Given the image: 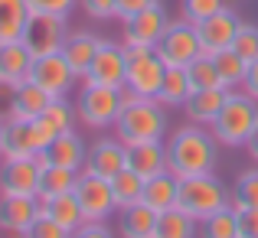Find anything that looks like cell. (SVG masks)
I'll use <instances>...</instances> for the list:
<instances>
[{
    "mask_svg": "<svg viewBox=\"0 0 258 238\" xmlns=\"http://www.w3.org/2000/svg\"><path fill=\"white\" fill-rule=\"evenodd\" d=\"M193 82H189V72L183 65H167V75H164V85L157 92V101L164 108H183L186 98L193 95Z\"/></svg>",
    "mask_w": 258,
    "mask_h": 238,
    "instance_id": "83f0119b",
    "label": "cell"
},
{
    "mask_svg": "<svg viewBox=\"0 0 258 238\" xmlns=\"http://www.w3.org/2000/svg\"><path fill=\"white\" fill-rule=\"evenodd\" d=\"M176 199H180V176H173L170 170L160 173V176H151V180L144 183V199L141 202H147L157 215L167 212V209H173Z\"/></svg>",
    "mask_w": 258,
    "mask_h": 238,
    "instance_id": "d4e9b609",
    "label": "cell"
},
{
    "mask_svg": "<svg viewBox=\"0 0 258 238\" xmlns=\"http://www.w3.org/2000/svg\"><path fill=\"white\" fill-rule=\"evenodd\" d=\"M176 206L183 212H189L196 222H203L209 215H216L219 209L232 206V196H229L226 183H219L213 173H203V176L180 180V199H176Z\"/></svg>",
    "mask_w": 258,
    "mask_h": 238,
    "instance_id": "277c9868",
    "label": "cell"
},
{
    "mask_svg": "<svg viewBox=\"0 0 258 238\" xmlns=\"http://www.w3.org/2000/svg\"><path fill=\"white\" fill-rule=\"evenodd\" d=\"M98 46H101V39L95 36V33H69V39H66V46H62V56H66V62L72 65V72H76L79 78L88 75L95 56H98Z\"/></svg>",
    "mask_w": 258,
    "mask_h": 238,
    "instance_id": "cb8c5ba5",
    "label": "cell"
},
{
    "mask_svg": "<svg viewBox=\"0 0 258 238\" xmlns=\"http://www.w3.org/2000/svg\"><path fill=\"white\" fill-rule=\"evenodd\" d=\"M49 105H52V95L46 92V88H39L33 78H26L23 85L13 88L7 118H13V121H36V118H43V111Z\"/></svg>",
    "mask_w": 258,
    "mask_h": 238,
    "instance_id": "ac0fdd59",
    "label": "cell"
},
{
    "mask_svg": "<svg viewBox=\"0 0 258 238\" xmlns=\"http://www.w3.org/2000/svg\"><path fill=\"white\" fill-rule=\"evenodd\" d=\"M30 78L36 82L39 88H46L52 98H66V95L76 88V82H79V75L72 72V65L66 62L62 52H52V56H39L36 62H33Z\"/></svg>",
    "mask_w": 258,
    "mask_h": 238,
    "instance_id": "5bb4252c",
    "label": "cell"
},
{
    "mask_svg": "<svg viewBox=\"0 0 258 238\" xmlns=\"http://www.w3.org/2000/svg\"><path fill=\"white\" fill-rule=\"evenodd\" d=\"M154 4H160V0H118L114 10H118V20H131V17H138L141 10H147V7H154Z\"/></svg>",
    "mask_w": 258,
    "mask_h": 238,
    "instance_id": "7bdbcfd3",
    "label": "cell"
},
{
    "mask_svg": "<svg viewBox=\"0 0 258 238\" xmlns=\"http://www.w3.org/2000/svg\"><path fill=\"white\" fill-rule=\"evenodd\" d=\"M127 167H131L134 173H141L144 180L167 173V170H170V160H167V144H164V140L127 144Z\"/></svg>",
    "mask_w": 258,
    "mask_h": 238,
    "instance_id": "44dd1931",
    "label": "cell"
},
{
    "mask_svg": "<svg viewBox=\"0 0 258 238\" xmlns=\"http://www.w3.org/2000/svg\"><path fill=\"white\" fill-rule=\"evenodd\" d=\"M258 121V101L248 92H229V101L222 105L219 118L213 124V134L222 147H245L248 134L255 131Z\"/></svg>",
    "mask_w": 258,
    "mask_h": 238,
    "instance_id": "7a4b0ae2",
    "label": "cell"
},
{
    "mask_svg": "<svg viewBox=\"0 0 258 238\" xmlns=\"http://www.w3.org/2000/svg\"><path fill=\"white\" fill-rule=\"evenodd\" d=\"M114 134H118L124 144H144V140H164L167 134V111L157 98H141L134 101L131 108H124L114 124Z\"/></svg>",
    "mask_w": 258,
    "mask_h": 238,
    "instance_id": "3957f363",
    "label": "cell"
},
{
    "mask_svg": "<svg viewBox=\"0 0 258 238\" xmlns=\"http://www.w3.org/2000/svg\"><path fill=\"white\" fill-rule=\"evenodd\" d=\"M82 82H95V85H108V88H121L127 82V52L124 43H111V39H101L98 56H95L92 69Z\"/></svg>",
    "mask_w": 258,
    "mask_h": 238,
    "instance_id": "7c38bea8",
    "label": "cell"
},
{
    "mask_svg": "<svg viewBox=\"0 0 258 238\" xmlns=\"http://www.w3.org/2000/svg\"><path fill=\"white\" fill-rule=\"evenodd\" d=\"M43 153H46V160L56 163V167H69V170H79V173H82L88 147H85V140L79 137L76 131H66V134H56L52 144L46 147Z\"/></svg>",
    "mask_w": 258,
    "mask_h": 238,
    "instance_id": "7402d4cb",
    "label": "cell"
},
{
    "mask_svg": "<svg viewBox=\"0 0 258 238\" xmlns=\"http://www.w3.org/2000/svg\"><path fill=\"white\" fill-rule=\"evenodd\" d=\"M242 92H248L258 101V59L248 62V75H245V82H242Z\"/></svg>",
    "mask_w": 258,
    "mask_h": 238,
    "instance_id": "f6af8a7d",
    "label": "cell"
},
{
    "mask_svg": "<svg viewBox=\"0 0 258 238\" xmlns=\"http://www.w3.org/2000/svg\"><path fill=\"white\" fill-rule=\"evenodd\" d=\"M157 232V212L147 202H134L118 209V235L121 238H154Z\"/></svg>",
    "mask_w": 258,
    "mask_h": 238,
    "instance_id": "603a6c76",
    "label": "cell"
},
{
    "mask_svg": "<svg viewBox=\"0 0 258 238\" xmlns=\"http://www.w3.org/2000/svg\"><path fill=\"white\" fill-rule=\"evenodd\" d=\"M232 49L239 52L245 62H255V59H258V26L242 23L239 33H235V39H232Z\"/></svg>",
    "mask_w": 258,
    "mask_h": 238,
    "instance_id": "74e56055",
    "label": "cell"
},
{
    "mask_svg": "<svg viewBox=\"0 0 258 238\" xmlns=\"http://www.w3.org/2000/svg\"><path fill=\"white\" fill-rule=\"evenodd\" d=\"M72 238H114V232L105 225V222H85L82 228H76Z\"/></svg>",
    "mask_w": 258,
    "mask_h": 238,
    "instance_id": "ee69618b",
    "label": "cell"
},
{
    "mask_svg": "<svg viewBox=\"0 0 258 238\" xmlns=\"http://www.w3.org/2000/svg\"><path fill=\"white\" fill-rule=\"evenodd\" d=\"M39 202H43V199H39ZM43 215H49L52 222H59L66 232H76V228L85 225V215H82V206H79L76 193L56 196V199H46L43 202Z\"/></svg>",
    "mask_w": 258,
    "mask_h": 238,
    "instance_id": "f1b7e54d",
    "label": "cell"
},
{
    "mask_svg": "<svg viewBox=\"0 0 258 238\" xmlns=\"http://www.w3.org/2000/svg\"><path fill=\"white\" fill-rule=\"evenodd\" d=\"M33 62H36V56L23 46V39L20 43H4L0 46V88L13 92L17 85H23L33 72Z\"/></svg>",
    "mask_w": 258,
    "mask_h": 238,
    "instance_id": "d6986e66",
    "label": "cell"
},
{
    "mask_svg": "<svg viewBox=\"0 0 258 238\" xmlns=\"http://www.w3.org/2000/svg\"><path fill=\"white\" fill-rule=\"evenodd\" d=\"M39 173H43V163L36 157L4 160V170H0V196H36L39 193Z\"/></svg>",
    "mask_w": 258,
    "mask_h": 238,
    "instance_id": "2e32d148",
    "label": "cell"
},
{
    "mask_svg": "<svg viewBox=\"0 0 258 238\" xmlns=\"http://www.w3.org/2000/svg\"><path fill=\"white\" fill-rule=\"evenodd\" d=\"M66 39H69L66 20L46 17V13H33L30 23H26V33H23V46L36 59L39 56H52V52H62Z\"/></svg>",
    "mask_w": 258,
    "mask_h": 238,
    "instance_id": "30bf717a",
    "label": "cell"
},
{
    "mask_svg": "<svg viewBox=\"0 0 258 238\" xmlns=\"http://www.w3.org/2000/svg\"><path fill=\"white\" fill-rule=\"evenodd\" d=\"M76 4L79 0H26L30 13H46V17H59V20H69Z\"/></svg>",
    "mask_w": 258,
    "mask_h": 238,
    "instance_id": "f35d334b",
    "label": "cell"
},
{
    "mask_svg": "<svg viewBox=\"0 0 258 238\" xmlns=\"http://www.w3.org/2000/svg\"><path fill=\"white\" fill-rule=\"evenodd\" d=\"M229 92H232V88H196L186 98L183 111H186V118L193 121V124L213 127L216 118H219V111H222V105L229 101Z\"/></svg>",
    "mask_w": 258,
    "mask_h": 238,
    "instance_id": "ffe728a7",
    "label": "cell"
},
{
    "mask_svg": "<svg viewBox=\"0 0 258 238\" xmlns=\"http://www.w3.org/2000/svg\"><path fill=\"white\" fill-rule=\"evenodd\" d=\"M222 7H226V0H180L183 20H189V23H203L213 13H219Z\"/></svg>",
    "mask_w": 258,
    "mask_h": 238,
    "instance_id": "8d00e7d4",
    "label": "cell"
},
{
    "mask_svg": "<svg viewBox=\"0 0 258 238\" xmlns=\"http://www.w3.org/2000/svg\"><path fill=\"white\" fill-rule=\"evenodd\" d=\"M186 72H189L193 88H226L219 69H216V56H196L193 62L186 65Z\"/></svg>",
    "mask_w": 258,
    "mask_h": 238,
    "instance_id": "e575fe53",
    "label": "cell"
},
{
    "mask_svg": "<svg viewBox=\"0 0 258 238\" xmlns=\"http://www.w3.org/2000/svg\"><path fill=\"white\" fill-rule=\"evenodd\" d=\"M154 238H200V222L189 212H183L180 206L167 209L157 215V232Z\"/></svg>",
    "mask_w": 258,
    "mask_h": 238,
    "instance_id": "f546056e",
    "label": "cell"
},
{
    "mask_svg": "<svg viewBox=\"0 0 258 238\" xmlns=\"http://www.w3.org/2000/svg\"><path fill=\"white\" fill-rule=\"evenodd\" d=\"M127 170V144L114 134V137H98L92 147H88V157L82 173L101 176V180H114V176Z\"/></svg>",
    "mask_w": 258,
    "mask_h": 238,
    "instance_id": "4fadbf2b",
    "label": "cell"
},
{
    "mask_svg": "<svg viewBox=\"0 0 258 238\" xmlns=\"http://www.w3.org/2000/svg\"><path fill=\"white\" fill-rule=\"evenodd\" d=\"M4 127H7V121H0V157H4Z\"/></svg>",
    "mask_w": 258,
    "mask_h": 238,
    "instance_id": "7dc6e473",
    "label": "cell"
},
{
    "mask_svg": "<svg viewBox=\"0 0 258 238\" xmlns=\"http://www.w3.org/2000/svg\"><path fill=\"white\" fill-rule=\"evenodd\" d=\"M111 183V193H114V206L118 209H127V206H134V202H141L144 199V176L141 173H134L131 167L127 170H121L114 180H108Z\"/></svg>",
    "mask_w": 258,
    "mask_h": 238,
    "instance_id": "4dcf8cb0",
    "label": "cell"
},
{
    "mask_svg": "<svg viewBox=\"0 0 258 238\" xmlns=\"http://www.w3.org/2000/svg\"><path fill=\"white\" fill-rule=\"evenodd\" d=\"M157 56L164 59L167 65H183V69H186L196 56H203L196 23H189V20H170L164 39L157 43Z\"/></svg>",
    "mask_w": 258,
    "mask_h": 238,
    "instance_id": "9c48e42d",
    "label": "cell"
},
{
    "mask_svg": "<svg viewBox=\"0 0 258 238\" xmlns=\"http://www.w3.org/2000/svg\"><path fill=\"white\" fill-rule=\"evenodd\" d=\"M79 4L92 20H118V10H114L118 0H79Z\"/></svg>",
    "mask_w": 258,
    "mask_h": 238,
    "instance_id": "60d3db41",
    "label": "cell"
},
{
    "mask_svg": "<svg viewBox=\"0 0 258 238\" xmlns=\"http://www.w3.org/2000/svg\"><path fill=\"white\" fill-rule=\"evenodd\" d=\"M124 52H127V85L141 98H157L167 75V62L157 56V49H144V46H124Z\"/></svg>",
    "mask_w": 258,
    "mask_h": 238,
    "instance_id": "52a82bcc",
    "label": "cell"
},
{
    "mask_svg": "<svg viewBox=\"0 0 258 238\" xmlns=\"http://www.w3.org/2000/svg\"><path fill=\"white\" fill-rule=\"evenodd\" d=\"M23 238H72V232H66V228L59 225V222H52L49 215H39Z\"/></svg>",
    "mask_w": 258,
    "mask_h": 238,
    "instance_id": "ab89813d",
    "label": "cell"
},
{
    "mask_svg": "<svg viewBox=\"0 0 258 238\" xmlns=\"http://www.w3.org/2000/svg\"><path fill=\"white\" fill-rule=\"evenodd\" d=\"M200 238H242L239 235V215L235 209H219L216 215L200 222Z\"/></svg>",
    "mask_w": 258,
    "mask_h": 238,
    "instance_id": "1f68e13d",
    "label": "cell"
},
{
    "mask_svg": "<svg viewBox=\"0 0 258 238\" xmlns=\"http://www.w3.org/2000/svg\"><path fill=\"white\" fill-rule=\"evenodd\" d=\"M56 134L43 121H13L7 118L4 127V160H20V157H39L52 144Z\"/></svg>",
    "mask_w": 258,
    "mask_h": 238,
    "instance_id": "8992f818",
    "label": "cell"
},
{
    "mask_svg": "<svg viewBox=\"0 0 258 238\" xmlns=\"http://www.w3.org/2000/svg\"><path fill=\"white\" fill-rule=\"evenodd\" d=\"M245 150H248V157H252L258 163V121H255V131L248 134V144H245Z\"/></svg>",
    "mask_w": 258,
    "mask_h": 238,
    "instance_id": "bcb514c9",
    "label": "cell"
},
{
    "mask_svg": "<svg viewBox=\"0 0 258 238\" xmlns=\"http://www.w3.org/2000/svg\"><path fill=\"white\" fill-rule=\"evenodd\" d=\"M232 206H235V209H239V206H252V209H258V170H245V173H239Z\"/></svg>",
    "mask_w": 258,
    "mask_h": 238,
    "instance_id": "d590c367",
    "label": "cell"
},
{
    "mask_svg": "<svg viewBox=\"0 0 258 238\" xmlns=\"http://www.w3.org/2000/svg\"><path fill=\"white\" fill-rule=\"evenodd\" d=\"M216 69H219L222 85L226 88H242V82H245V75H248V62L232 49V46L222 49V52H216Z\"/></svg>",
    "mask_w": 258,
    "mask_h": 238,
    "instance_id": "d6a6232c",
    "label": "cell"
},
{
    "mask_svg": "<svg viewBox=\"0 0 258 238\" xmlns=\"http://www.w3.org/2000/svg\"><path fill=\"white\" fill-rule=\"evenodd\" d=\"M79 170H69V167H56V163H46L43 173H39V199H56V196H69L76 193V183H79Z\"/></svg>",
    "mask_w": 258,
    "mask_h": 238,
    "instance_id": "484cf974",
    "label": "cell"
},
{
    "mask_svg": "<svg viewBox=\"0 0 258 238\" xmlns=\"http://www.w3.org/2000/svg\"><path fill=\"white\" fill-rule=\"evenodd\" d=\"M76 199L82 206L85 222H105L111 212H118L114 206V193H111V183L101 180V176L82 173L76 183Z\"/></svg>",
    "mask_w": 258,
    "mask_h": 238,
    "instance_id": "8fae6325",
    "label": "cell"
},
{
    "mask_svg": "<svg viewBox=\"0 0 258 238\" xmlns=\"http://www.w3.org/2000/svg\"><path fill=\"white\" fill-rule=\"evenodd\" d=\"M43 215L36 196H0V228L10 235H26L30 225Z\"/></svg>",
    "mask_w": 258,
    "mask_h": 238,
    "instance_id": "e0dca14e",
    "label": "cell"
},
{
    "mask_svg": "<svg viewBox=\"0 0 258 238\" xmlns=\"http://www.w3.org/2000/svg\"><path fill=\"white\" fill-rule=\"evenodd\" d=\"M30 7L26 0H0V46L4 43H20L30 23Z\"/></svg>",
    "mask_w": 258,
    "mask_h": 238,
    "instance_id": "4316f807",
    "label": "cell"
},
{
    "mask_svg": "<svg viewBox=\"0 0 258 238\" xmlns=\"http://www.w3.org/2000/svg\"><path fill=\"white\" fill-rule=\"evenodd\" d=\"M239 26H242V20H239V13H235L232 7H222V10L213 13L209 20L196 23L203 56H216V52L229 49V46H232V39H235V33H239Z\"/></svg>",
    "mask_w": 258,
    "mask_h": 238,
    "instance_id": "9a60e30c",
    "label": "cell"
},
{
    "mask_svg": "<svg viewBox=\"0 0 258 238\" xmlns=\"http://www.w3.org/2000/svg\"><path fill=\"white\" fill-rule=\"evenodd\" d=\"M170 17H167L164 4H154L147 10H141L138 17L121 20V43L124 46H144V49H157V43L164 39Z\"/></svg>",
    "mask_w": 258,
    "mask_h": 238,
    "instance_id": "ba28073f",
    "label": "cell"
},
{
    "mask_svg": "<svg viewBox=\"0 0 258 238\" xmlns=\"http://www.w3.org/2000/svg\"><path fill=\"white\" fill-rule=\"evenodd\" d=\"M76 108H79L82 124L95 127V131H108V127H114L118 118H121V111H124L118 88L95 85V82H82V92H79Z\"/></svg>",
    "mask_w": 258,
    "mask_h": 238,
    "instance_id": "5b68a950",
    "label": "cell"
},
{
    "mask_svg": "<svg viewBox=\"0 0 258 238\" xmlns=\"http://www.w3.org/2000/svg\"><path fill=\"white\" fill-rule=\"evenodd\" d=\"M219 140L216 134L203 131V124H183L180 131H173V137L167 140V160H170V173L186 180V176H203L216 170V157H219Z\"/></svg>",
    "mask_w": 258,
    "mask_h": 238,
    "instance_id": "6da1fadb",
    "label": "cell"
},
{
    "mask_svg": "<svg viewBox=\"0 0 258 238\" xmlns=\"http://www.w3.org/2000/svg\"><path fill=\"white\" fill-rule=\"evenodd\" d=\"M43 121L52 134H66V131H76V121H79V108H72L66 98H52V105L43 111Z\"/></svg>",
    "mask_w": 258,
    "mask_h": 238,
    "instance_id": "836d02e7",
    "label": "cell"
},
{
    "mask_svg": "<svg viewBox=\"0 0 258 238\" xmlns=\"http://www.w3.org/2000/svg\"><path fill=\"white\" fill-rule=\"evenodd\" d=\"M235 215H239V235L242 238H258V209L239 206V209H235Z\"/></svg>",
    "mask_w": 258,
    "mask_h": 238,
    "instance_id": "b9f144b4",
    "label": "cell"
}]
</instances>
